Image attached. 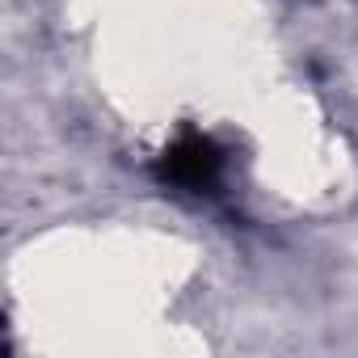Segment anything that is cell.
Listing matches in <instances>:
<instances>
[{
    "mask_svg": "<svg viewBox=\"0 0 358 358\" xmlns=\"http://www.w3.org/2000/svg\"><path fill=\"white\" fill-rule=\"evenodd\" d=\"M224 148L203 135V131H182L164 152H160V182L164 186H177V190H186V194H215L220 186V177H224Z\"/></svg>",
    "mask_w": 358,
    "mask_h": 358,
    "instance_id": "6da1fadb",
    "label": "cell"
}]
</instances>
